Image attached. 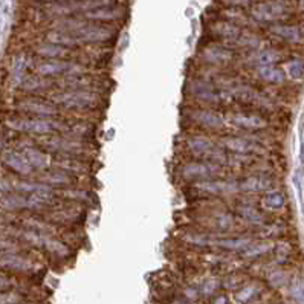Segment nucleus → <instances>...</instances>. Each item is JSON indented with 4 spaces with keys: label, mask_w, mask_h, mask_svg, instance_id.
I'll return each mask as SVG.
<instances>
[{
    "label": "nucleus",
    "mask_w": 304,
    "mask_h": 304,
    "mask_svg": "<svg viewBox=\"0 0 304 304\" xmlns=\"http://www.w3.org/2000/svg\"><path fill=\"white\" fill-rule=\"evenodd\" d=\"M6 127L18 132L28 133L32 136H45V135H66L68 133V121L57 119V116H14L9 118Z\"/></svg>",
    "instance_id": "f257e3e1"
},
{
    "label": "nucleus",
    "mask_w": 304,
    "mask_h": 304,
    "mask_svg": "<svg viewBox=\"0 0 304 304\" xmlns=\"http://www.w3.org/2000/svg\"><path fill=\"white\" fill-rule=\"evenodd\" d=\"M34 142L51 153L52 156L58 158H86L91 153V145L78 138H72L68 135H45V136H34Z\"/></svg>",
    "instance_id": "f03ea898"
},
{
    "label": "nucleus",
    "mask_w": 304,
    "mask_h": 304,
    "mask_svg": "<svg viewBox=\"0 0 304 304\" xmlns=\"http://www.w3.org/2000/svg\"><path fill=\"white\" fill-rule=\"evenodd\" d=\"M46 98L58 107L75 112L91 110L100 102V97L94 89H58L48 92Z\"/></svg>",
    "instance_id": "7ed1b4c3"
},
{
    "label": "nucleus",
    "mask_w": 304,
    "mask_h": 304,
    "mask_svg": "<svg viewBox=\"0 0 304 304\" xmlns=\"http://www.w3.org/2000/svg\"><path fill=\"white\" fill-rule=\"evenodd\" d=\"M34 72L41 77L61 78V77H74L84 75L89 71L84 64L75 60H40L34 66Z\"/></svg>",
    "instance_id": "20e7f679"
},
{
    "label": "nucleus",
    "mask_w": 304,
    "mask_h": 304,
    "mask_svg": "<svg viewBox=\"0 0 304 304\" xmlns=\"http://www.w3.org/2000/svg\"><path fill=\"white\" fill-rule=\"evenodd\" d=\"M291 6L286 0H265L258 2L251 8L252 20L258 23H280L289 17Z\"/></svg>",
    "instance_id": "39448f33"
},
{
    "label": "nucleus",
    "mask_w": 304,
    "mask_h": 304,
    "mask_svg": "<svg viewBox=\"0 0 304 304\" xmlns=\"http://www.w3.org/2000/svg\"><path fill=\"white\" fill-rule=\"evenodd\" d=\"M15 108L21 112L23 115H32V116H57L58 115V105L45 97L32 95L18 100L15 104Z\"/></svg>",
    "instance_id": "423d86ee"
},
{
    "label": "nucleus",
    "mask_w": 304,
    "mask_h": 304,
    "mask_svg": "<svg viewBox=\"0 0 304 304\" xmlns=\"http://www.w3.org/2000/svg\"><path fill=\"white\" fill-rule=\"evenodd\" d=\"M222 175V165L209 161H194L182 167V176L191 181H209Z\"/></svg>",
    "instance_id": "0eeeda50"
},
{
    "label": "nucleus",
    "mask_w": 304,
    "mask_h": 304,
    "mask_svg": "<svg viewBox=\"0 0 304 304\" xmlns=\"http://www.w3.org/2000/svg\"><path fill=\"white\" fill-rule=\"evenodd\" d=\"M231 121L235 127L246 130V132H262L269 125V122L265 119V116H262L260 113L252 112V110L234 112L231 115Z\"/></svg>",
    "instance_id": "6e6552de"
},
{
    "label": "nucleus",
    "mask_w": 304,
    "mask_h": 304,
    "mask_svg": "<svg viewBox=\"0 0 304 304\" xmlns=\"http://www.w3.org/2000/svg\"><path fill=\"white\" fill-rule=\"evenodd\" d=\"M2 162L12 173L18 175V176H29V175H32L35 171L34 167L31 165V162L28 161V158L25 156V153L21 150H8V151H3Z\"/></svg>",
    "instance_id": "1a4fd4ad"
},
{
    "label": "nucleus",
    "mask_w": 304,
    "mask_h": 304,
    "mask_svg": "<svg viewBox=\"0 0 304 304\" xmlns=\"http://www.w3.org/2000/svg\"><path fill=\"white\" fill-rule=\"evenodd\" d=\"M269 32L277 37L281 41L291 43V45H297L301 43L304 40V31L298 25H292V23H274L269 26Z\"/></svg>",
    "instance_id": "9d476101"
},
{
    "label": "nucleus",
    "mask_w": 304,
    "mask_h": 304,
    "mask_svg": "<svg viewBox=\"0 0 304 304\" xmlns=\"http://www.w3.org/2000/svg\"><path fill=\"white\" fill-rule=\"evenodd\" d=\"M34 52L43 60H72V57L75 55L74 48H66V46L54 45L49 41L40 43L34 49Z\"/></svg>",
    "instance_id": "9b49d317"
},
{
    "label": "nucleus",
    "mask_w": 304,
    "mask_h": 304,
    "mask_svg": "<svg viewBox=\"0 0 304 304\" xmlns=\"http://www.w3.org/2000/svg\"><path fill=\"white\" fill-rule=\"evenodd\" d=\"M35 181L46 184L49 187H55V185L57 187H69L74 184L72 176L66 171L58 170V168H46V170L38 171Z\"/></svg>",
    "instance_id": "f8f14e48"
},
{
    "label": "nucleus",
    "mask_w": 304,
    "mask_h": 304,
    "mask_svg": "<svg viewBox=\"0 0 304 304\" xmlns=\"http://www.w3.org/2000/svg\"><path fill=\"white\" fill-rule=\"evenodd\" d=\"M124 15V9L116 5H108V6H101L92 11H88L83 14V18L89 21H97V23H104V21H113L118 20Z\"/></svg>",
    "instance_id": "ddd939ff"
},
{
    "label": "nucleus",
    "mask_w": 304,
    "mask_h": 304,
    "mask_svg": "<svg viewBox=\"0 0 304 304\" xmlns=\"http://www.w3.org/2000/svg\"><path fill=\"white\" fill-rule=\"evenodd\" d=\"M211 31L215 37H219L222 41H231V43H235L237 38L240 37V34L243 32L240 26L228 21V20H219L215 23L211 25Z\"/></svg>",
    "instance_id": "4468645a"
},
{
    "label": "nucleus",
    "mask_w": 304,
    "mask_h": 304,
    "mask_svg": "<svg viewBox=\"0 0 304 304\" xmlns=\"http://www.w3.org/2000/svg\"><path fill=\"white\" fill-rule=\"evenodd\" d=\"M0 268L14 272H26L31 269V262L18 254L3 252L0 254Z\"/></svg>",
    "instance_id": "2eb2a0df"
},
{
    "label": "nucleus",
    "mask_w": 304,
    "mask_h": 304,
    "mask_svg": "<svg viewBox=\"0 0 304 304\" xmlns=\"http://www.w3.org/2000/svg\"><path fill=\"white\" fill-rule=\"evenodd\" d=\"M193 121H196L199 125H202L203 128H220L223 127V121L222 118L212 112V110H194L191 113V118Z\"/></svg>",
    "instance_id": "dca6fc26"
},
{
    "label": "nucleus",
    "mask_w": 304,
    "mask_h": 304,
    "mask_svg": "<svg viewBox=\"0 0 304 304\" xmlns=\"http://www.w3.org/2000/svg\"><path fill=\"white\" fill-rule=\"evenodd\" d=\"M258 77L266 81V83H271V84H280L285 81L286 75H285V71L274 66V64H269V66H258Z\"/></svg>",
    "instance_id": "f3484780"
},
{
    "label": "nucleus",
    "mask_w": 304,
    "mask_h": 304,
    "mask_svg": "<svg viewBox=\"0 0 304 304\" xmlns=\"http://www.w3.org/2000/svg\"><path fill=\"white\" fill-rule=\"evenodd\" d=\"M205 58L209 63L219 64V63H228L232 58V54L226 48H223L220 45H214V46H209L205 49Z\"/></svg>",
    "instance_id": "a211bd4d"
},
{
    "label": "nucleus",
    "mask_w": 304,
    "mask_h": 304,
    "mask_svg": "<svg viewBox=\"0 0 304 304\" xmlns=\"http://www.w3.org/2000/svg\"><path fill=\"white\" fill-rule=\"evenodd\" d=\"M222 15L225 17V20L237 25V26H245L249 23L248 17L245 15V12L240 8H234V6H228V9H223Z\"/></svg>",
    "instance_id": "6ab92c4d"
},
{
    "label": "nucleus",
    "mask_w": 304,
    "mask_h": 304,
    "mask_svg": "<svg viewBox=\"0 0 304 304\" xmlns=\"http://www.w3.org/2000/svg\"><path fill=\"white\" fill-rule=\"evenodd\" d=\"M263 203L266 208L269 209H281L286 203V198L283 193L280 191H274V193H268L263 199Z\"/></svg>",
    "instance_id": "aec40b11"
},
{
    "label": "nucleus",
    "mask_w": 304,
    "mask_h": 304,
    "mask_svg": "<svg viewBox=\"0 0 304 304\" xmlns=\"http://www.w3.org/2000/svg\"><path fill=\"white\" fill-rule=\"evenodd\" d=\"M278 57H280V55H278L277 51H274V49H265V51H262V52L257 54L255 63H257L258 66H269V64L277 63V61H278Z\"/></svg>",
    "instance_id": "412c9836"
},
{
    "label": "nucleus",
    "mask_w": 304,
    "mask_h": 304,
    "mask_svg": "<svg viewBox=\"0 0 304 304\" xmlns=\"http://www.w3.org/2000/svg\"><path fill=\"white\" fill-rule=\"evenodd\" d=\"M238 214L243 217V219H246V220H249V222H252V223H262L265 219H263V215H262V212H258L255 208H252V206H245V208H242V209H238Z\"/></svg>",
    "instance_id": "4be33fe9"
},
{
    "label": "nucleus",
    "mask_w": 304,
    "mask_h": 304,
    "mask_svg": "<svg viewBox=\"0 0 304 304\" xmlns=\"http://www.w3.org/2000/svg\"><path fill=\"white\" fill-rule=\"evenodd\" d=\"M289 75L292 80H301L304 77V63L303 61H292L289 64Z\"/></svg>",
    "instance_id": "5701e85b"
},
{
    "label": "nucleus",
    "mask_w": 304,
    "mask_h": 304,
    "mask_svg": "<svg viewBox=\"0 0 304 304\" xmlns=\"http://www.w3.org/2000/svg\"><path fill=\"white\" fill-rule=\"evenodd\" d=\"M17 301H18V297L15 294L0 291V304H15Z\"/></svg>",
    "instance_id": "b1692460"
},
{
    "label": "nucleus",
    "mask_w": 304,
    "mask_h": 304,
    "mask_svg": "<svg viewBox=\"0 0 304 304\" xmlns=\"http://www.w3.org/2000/svg\"><path fill=\"white\" fill-rule=\"evenodd\" d=\"M226 6H234V8H240V6H248L251 3H254L255 0H222Z\"/></svg>",
    "instance_id": "393cba45"
},
{
    "label": "nucleus",
    "mask_w": 304,
    "mask_h": 304,
    "mask_svg": "<svg viewBox=\"0 0 304 304\" xmlns=\"http://www.w3.org/2000/svg\"><path fill=\"white\" fill-rule=\"evenodd\" d=\"M8 286H9V280H8V278H5V277H0V291L6 289Z\"/></svg>",
    "instance_id": "a878e982"
},
{
    "label": "nucleus",
    "mask_w": 304,
    "mask_h": 304,
    "mask_svg": "<svg viewBox=\"0 0 304 304\" xmlns=\"http://www.w3.org/2000/svg\"><path fill=\"white\" fill-rule=\"evenodd\" d=\"M298 6H300L301 11H304V0H298Z\"/></svg>",
    "instance_id": "bb28decb"
}]
</instances>
